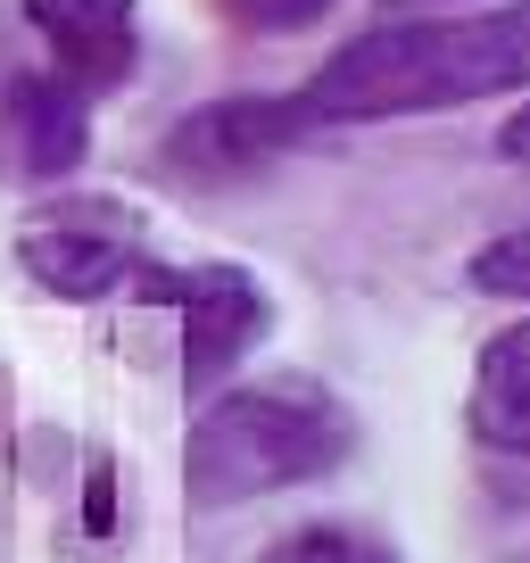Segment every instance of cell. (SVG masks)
Returning <instances> with one entry per match:
<instances>
[{
  "instance_id": "cell-6",
  "label": "cell",
  "mask_w": 530,
  "mask_h": 563,
  "mask_svg": "<svg viewBox=\"0 0 530 563\" xmlns=\"http://www.w3.org/2000/svg\"><path fill=\"white\" fill-rule=\"evenodd\" d=\"M25 25L42 34V51L58 58V84H75L84 100L133 84L142 67V0H18Z\"/></svg>"
},
{
  "instance_id": "cell-13",
  "label": "cell",
  "mask_w": 530,
  "mask_h": 563,
  "mask_svg": "<svg viewBox=\"0 0 530 563\" xmlns=\"http://www.w3.org/2000/svg\"><path fill=\"white\" fill-rule=\"evenodd\" d=\"M497 150H506V158H530V100L514 108L506 124H497Z\"/></svg>"
},
{
  "instance_id": "cell-11",
  "label": "cell",
  "mask_w": 530,
  "mask_h": 563,
  "mask_svg": "<svg viewBox=\"0 0 530 563\" xmlns=\"http://www.w3.org/2000/svg\"><path fill=\"white\" fill-rule=\"evenodd\" d=\"M216 9H224V25H241V34H316L340 0H216Z\"/></svg>"
},
{
  "instance_id": "cell-9",
  "label": "cell",
  "mask_w": 530,
  "mask_h": 563,
  "mask_svg": "<svg viewBox=\"0 0 530 563\" xmlns=\"http://www.w3.org/2000/svg\"><path fill=\"white\" fill-rule=\"evenodd\" d=\"M257 563H398V555L382 539H365V530H349V522H299L265 547Z\"/></svg>"
},
{
  "instance_id": "cell-1",
  "label": "cell",
  "mask_w": 530,
  "mask_h": 563,
  "mask_svg": "<svg viewBox=\"0 0 530 563\" xmlns=\"http://www.w3.org/2000/svg\"><path fill=\"white\" fill-rule=\"evenodd\" d=\"M514 91H530V0L373 25V34L340 42L290 100L316 133H332V124L448 117V108L514 100Z\"/></svg>"
},
{
  "instance_id": "cell-5",
  "label": "cell",
  "mask_w": 530,
  "mask_h": 563,
  "mask_svg": "<svg viewBox=\"0 0 530 563\" xmlns=\"http://www.w3.org/2000/svg\"><path fill=\"white\" fill-rule=\"evenodd\" d=\"M133 224H124L117 208H67V216H42V224L18 232V265L34 290H51V299L67 307H91L108 299L117 282H133Z\"/></svg>"
},
{
  "instance_id": "cell-4",
  "label": "cell",
  "mask_w": 530,
  "mask_h": 563,
  "mask_svg": "<svg viewBox=\"0 0 530 563\" xmlns=\"http://www.w3.org/2000/svg\"><path fill=\"white\" fill-rule=\"evenodd\" d=\"M150 290H166L183 316V398H216V389H232V373L249 365V349H257L265 332H274V290H265L249 265H191V274L175 282H150Z\"/></svg>"
},
{
  "instance_id": "cell-2",
  "label": "cell",
  "mask_w": 530,
  "mask_h": 563,
  "mask_svg": "<svg viewBox=\"0 0 530 563\" xmlns=\"http://www.w3.org/2000/svg\"><path fill=\"white\" fill-rule=\"evenodd\" d=\"M349 448H356V415L323 382H299V373L241 382V389H216L191 415L183 497L199 514H232L249 497H283V489L340 473Z\"/></svg>"
},
{
  "instance_id": "cell-10",
  "label": "cell",
  "mask_w": 530,
  "mask_h": 563,
  "mask_svg": "<svg viewBox=\"0 0 530 563\" xmlns=\"http://www.w3.org/2000/svg\"><path fill=\"white\" fill-rule=\"evenodd\" d=\"M464 282L481 299H506V307H530V224H506L497 241H481L464 257Z\"/></svg>"
},
{
  "instance_id": "cell-14",
  "label": "cell",
  "mask_w": 530,
  "mask_h": 563,
  "mask_svg": "<svg viewBox=\"0 0 530 563\" xmlns=\"http://www.w3.org/2000/svg\"><path fill=\"white\" fill-rule=\"evenodd\" d=\"M382 9H464V0H382Z\"/></svg>"
},
{
  "instance_id": "cell-7",
  "label": "cell",
  "mask_w": 530,
  "mask_h": 563,
  "mask_svg": "<svg viewBox=\"0 0 530 563\" xmlns=\"http://www.w3.org/2000/svg\"><path fill=\"white\" fill-rule=\"evenodd\" d=\"M0 124H9V158L34 191H58L67 175H84L91 158V100L58 75H9L0 91Z\"/></svg>"
},
{
  "instance_id": "cell-3",
  "label": "cell",
  "mask_w": 530,
  "mask_h": 563,
  "mask_svg": "<svg viewBox=\"0 0 530 563\" xmlns=\"http://www.w3.org/2000/svg\"><path fill=\"white\" fill-rule=\"evenodd\" d=\"M316 124L299 117L290 91H232V100H208V108H183L175 124L158 133V166L175 183H257L274 158H290Z\"/></svg>"
},
{
  "instance_id": "cell-8",
  "label": "cell",
  "mask_w": 530,
  "mask_h": 563,
  "mask_svg": "<svg viewBox=\"0 0 530 563\" xmlns=\"http://www.w3.org/2000/svg\"><path fill=\"white\" fill-rule=\"evenodd\" d=\"M464 431H473L489 456H530V316L497 323V332L481 340Z\"/></svg>"
},
{
  "instance_id": "cell-12",
  "label": "cell",
  "mask_w": 530,
  "mask_h": 563,
  "mask_svg": "<svg viewBox=\"0 0 530 563\" xmlns=\"http://www.w3.org/2000/svg\"><path fill=\"white\" fill-rule=\"evenodd\" d=\"M84 530H91V539L117 530V464H108V456L84 464Z\"/></svg>"
}]
</instances>
